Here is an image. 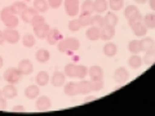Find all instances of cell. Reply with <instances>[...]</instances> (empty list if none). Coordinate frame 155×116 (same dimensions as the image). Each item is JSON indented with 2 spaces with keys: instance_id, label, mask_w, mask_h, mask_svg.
Returning <instances> with one entry per match:
<instances>
[{
  "instance_id": "d4e9b609",
  "label": "cell",
  "mask_w": 155,
  "mask_h": 116,
  "mask_svg": "<svg viewBox=\"0 0 155 116\" xmlns=\"http://www.w3.org/2000/svg\"><path fill=\"white\" fill-rule=\"evenodd\" d=\"M107 7H109V3L106 2V0H96V2H93V9L97 13L106 12Z\"/></svg>"
},
{
  "instance_id": "ba28073f",
  "label": "cell",
  "mask_w": 155,
  "mask_h": 116,
  "mask_svg": "<svg viewBox=\"0 0 155 116\" xmlns=\"http://www.w3.org/2000/svg\"><path fill=\"white\" fill-rule=\"evenodd\" d=\"M129 26H130V28H132V31L134 32L136 36L143 37L145 35H146L147 28H146V26L143 25V21H142V19H141V21H136V22L129 23Z\"/></svg>"
},
{
  "instance_id": "ffe728a7",
  "label": "cell",
  "mask_w": 155,
  "mask_h": 116,
  "mask_svg": "<svg viewBox=\"0 0 155 116\" xmlns=\"http://www.w3.org/2000/svg\"><path fill=\"white\" fill-rule=\"evenodd\" d=\"M35 14H38V11L35 8H26L25 11L21 13V19L23 22H26V23H30L32 17L35 16Z\"/></svg>"
},
{
  "instance_id": "6da1fadb",
  "label": "cell",
  "mask_w": 155,
  "mask_h": 116,
  "mask_svg": "<svg viewBox=\"0 0 155 116\" xmlns=\"http://www.w3.org/2000/svg\"><path fill=\"white\" fill-rule=\"evenodd\" d=\"M65 94L67 95H79V94H88L91 92H93V81H87V80H81L78 83H67L65 85Z\"/></svg>"
},
{
  "instance_id": "5bb4252c",
  "label": "cell",
  "mask_w": 155,
  "mask_h": 116,
  "mask_svg": "<svg viewBox=\"0 0 155 116\" xmlns=\"http://www.w3.org/2000/svg\"><path fill=\"white\" fill-rule=\"evenodd\" d=\"M17 69L21 71L22 75H30L31 72H32V70H34V66H32V63H31V61H28V60H22V61H19Z\"/></svg>"
},
{
  "instance_id": "ab89813d",
  "label": "cell",
  "mask_w": 155,
  "mask_h": 116,
  "mask_svg": "<svg viewBox=\"0 0 155 116\" xmlns=\"http://www.w3.org/2000/svg\"><path fill=\"white\" fill-rule=\"evenodd\" d=\"M43 22H45V21H44V17L40 16V14H35V16L32 17V19H31L30 23L32 25V27H35V26L40 25V23H43Z\"/></svg>"
},
{
  "instance_id": "836d02e7",
  "label": "cell",
  "mask_w": 155,
  "mask_h": 116,
  "mask_svg": "<svg viewBox=\"0 0 155 116\" xmlns=\"http://www.w3.org/2000/svg\"><path fill=\"white\" fill-rule=\"evenodd\" d=\"M94 12L93 9V2H91V0H85V2L81 4V13L84 14H92Z\"/></svg>"
},
{
  "instance_id": "8fae6325",
  "label": "cell",
  "mask_w": 155,
  "mask_h": 116,
  "mask_svg": "<svg viewBox=\"0 0 155 116\" xmlns=\"http://www.w3.org/2000/svg\"><path fill=\"white\" fill-rule=\"evenodd\" d=\"M35 107L38 108V111H48L52 107V102H51L49 97H47V95L39 97L35 103Z\"/></svg>"
},
{
  "instance_id": "cb8c5ba5",
  "label": "cell",
  "mask_w": 155,
  "mask_h": 116,
  "mask_svg": "<svg viewBox=\"0 0 155 116\" xmlns=\"http://www.w3.org/2000/svg\"><path fill=\"white\" fill-rule=\"evenodd\" d=\"M104 22H105V25H109V26L115 27L116 25H118V16L114 14V12L106 13V16L104 17Z\"/></svg>"
},
{
  "instance_id": "f1b7e54d",
  "label": "cell",
  "mask_w": 155,
  "mask_h": 116,
  "mask_svg": "<svg viewBox=\"0 0 155 116\" xmlns=\"http://www.w3.org/2000/svg\"><path fill=\"white\" fill-rule=\"evenodd\" d=\"M116 52H118V48L114 43H107V44H105L104 47V54L106 57H114L116 54Z\"/></svg>"
},
{
  "instance_id": "484cf974",
  "label": "cell",
  "mask_w": 155,
  "mask_h": 116,
  "mask_svg": "<svg viewBox=\"0 0 155 116\" xmlns=\"http://www.w3.org/2000/svg\"><path fill=\"white\" fill-rule=\"evenodd\" d=\"M36 60L40 62V63H45V62L49 61V58H51V53L48 52L47 49H39L36 52Z\"/></svg>"
},
{
  "instance_id": "3957f363",
  "label": "cell",
  "mask_w": 155,
  "mask_h": 116,
  "mask_svg": "<svg viewBox=\"0 0 155 116\" xmlns=\"http://www.w3.org/2000/svg\"><path fill=\"white\" fill-rule=\"evenodd\" d=\"M80 43L75 37H66L58 43V50L62 53H72L79 49Z\"/></svg>"
},
{
  "instance_id": "b9f144b4",
  "label": "cell",
  "mask_w": 155,
  "mask_h": 116,
  "mask_svg": "<svg viewBox=\"0 0 155 116\" xmlns=\"http://www.w3.org/2000/svg\"><path fill=\"white\" fill-rule=\"evenodd\" d=\"M104 86V81L102 80H98V81H93V92H98L102 89Z\"/></svg>"
},
{
  "instance_id": "681fc988",
  "label": "cell",
  "mask_w": 155,
  "mask_h": 116,
  "mask_svg": "<svg viewBox=\"0 0 155 116\" xmlns=\"http://www.w3.org/2000/svg\"><path fill=\"white\" fill-rule=\"evenodd\" d=\"M0 97H3V93H2V92H0Z\"/></svg>"
},
{
  "instance_id": "603a6c76",
  "label": "cell",
  "mask_w": 155,
  "mask_h": 116,
  "mask_svg": "<svg viewBox=\"0 0 155 116\" xmlns=\"http://www.w3.org/2000/svg\"><path fill=\"white\" fill-rule=\"evenodd\" d=\"M128 49L132 54H138L142 52V45H141V40H132L128 44Z\"/></svg>"
},
{
  "instance_id": "d6986e66",
  "label": "cell",
  "mask_w": 155,
  "mask_h": 116,
  "mask_svg": "<svg viewBox=\"0 0 155 116\" xmlns=\"http://www.w3.org/2000/svg\"><path fill=\"white\" fill-rule=\"evenodd\" d=\"M85 35H87V37H88L89 40L96 41V40H98L100 36H101V28L97 27V26H92V27H89L88 30H87Z\"/></svg>"
},
{
  "instance_id": "8d00e7d4",
  "label": "cell",
  "mask_w": 155,
  "mask_h": 116,
  "mask_svg": "<svg viewBox=\"0 0 155 116\" xmlns=\"http://www.w3.org/2000/svg\"><path fill=\"white\" fill-rule=\"evenodd\" d=\"M79 22L81 26H89L92 25V14H84L81 13L79 17Z\"/></svg>"
},
{
  "instance_id": "7a4b0ae2",
  "label": "cell",
  "mask_w": 155,
  "mask_h": 116,
  "mask_svg": "<svg viewBox=\"0 0 155 116\" xmlns=\"http://www.w3.org/2000/svg\"><path fill=\"white\" fill-rule=\"evenodd\" d=\"M65 75L66 77H76V79H81L88 75V69L83 65H75L69 63L65 66Z\"/></svg>"
},
{
  "instance_id": "52a82bcc",
  "label": "cell",
  "mask_w": 155,
  "mask_h": 116,
  "mask_svg": "<svg viewBox=\"0 0 155 116\" xmlns=\"http://www.w3.org/2000/svg\"><path fill=\"white\" fill-rule=\"evenodd\" d=\"M79 0H65V11L67 16L75 17L79 13Z\"/></svg>"
},
{
  "instance_id": "d6a6232c",
  "label": "cell",
  "mask_w": 155,
  "mask_h": 116,
  "mask_svg": "<svg viewBox=\"0 0 155 116\" xmlns=\"http://www.w3.org/2000/svg\"><path fill=\"white\" fill-rule=\"evenodd\" d=\"M142 61L145 62V65H147V66H151L153 63H155V49L146 52V54H145Z\"/></svg>"
},
{
  "instance_id": "1f68e13d",
  "label": "cell",
  "mask_w": 155,
  "mask_h": 116,
  "mask_svg": "<svg viewBox=\"0 0 155 116\" xmlns=\"http://www.w3.org/2000/svg\"><path fill=\"white\" fill-rule=\"evenodd\" d=\"M34 8H35L38 12L44 13V12L48 11L49 4H48L47 0H35V2H34Z\"/></svg>"
},
{
  "instance_id": "9c48e42d",
  "label": "cell",
  "mask_w": 155,
  "mask_h": 116,
  "mask_svg": "<svg viewBox=\"0 0 155 116\" xmlns=\"http://www.w3.org/2000/svg\"><path fill=\"white\" fill-rule=\"evenodd\" d=\"M4 36H5V41H8L9 44H17L19 41V32L14 28L7 27V30H4Z\"/></svg>"
},
{
  "instance_id": "d590c367",
  "label": "cell",
  "mask_w": 155,
  "mask_h": 116,
  "mask_svg": "<svg viewBox=\"0 0 155 116\" xmlns=\"http://www.w3.org/2000/svg\"><path fill=\"white\" fill-rule=\"evenodd\" d=\"M109 7L113 12H116V11H120L123 7H124V2L123 0H110L109 2Z\"/></svg>"
},
{
  "instance_id": "c3c4849f",
  "label": "cell",
  "mask_w": 155,
  "mask_h": 116,
  "mask_svg": "<svg viewBox=\"0 0 155 116\" xmlns=\"http://www.w3.org/2000/svg\"><path fill=\"white\" fill-rule=\"evenodd\" d=\"M3 63H4V62H3V58H2V56H0V69L3 67Z\"/></svg>"
},
{
  "instance_id": "4dcf8cb0",
  "label": "cell",
  "mask_w": 155,
  "mask_h": 116,
  "mask_svg": "<svg viewBox=\"0 0 155 116\" xmlns=\"http://www.w3.org/2000/svg\"><path fill=\"white\" fill-rule=\"evenodd\" d=\"M142 21L146 28H155V12L146 14L145 18H142Z\"/></svg>"
},
{
  "instance_id": "e0dca14e",
  "label": "cell",
  "mask_w": 155,
  "mask_h": 116,
  "mask_svg": "<svg viewBox=\"0 0 155 116\" xmlns=\"http://www.w3.org/2000/svg\"><path fill=\"white\" fill-rule=\"evenodd\" d=\"M65 80H66V75H65V72L62 74V72L60 71H56L54 74L52 75V80H51V83L53 86H56V88H58V86H62L65 84Z\"/></svg>"
},
{
  "instance_id": "7402d4cb",
  "label": "cell",
  "mask_w": 155,
  "mask_h": 116,
  "mask_svg": "<svg viewBox=\"0 0 155 116\" xmlns=\"http://www.w3.org/2000/svg\"><path fill=\"white\" fill-rule=\"evenodd\" d=\"M49 80H51L49 79V75H48V72H45V71H40L36 75V84L39 86H45V85H48Z\"/></svg>"
},
{
  "instance_id": "f35d334b",
  "label": "cell",
  "mask_w": 155,
  "mask_h": 116,
  "mask_svg": "<svg viewBox=\"0 0 155 116\" xmlns=\"http://www.w3.org/2000/svg\"><path fill=\"white\" fill-rule=\"evenodd\" d=\"M81 28V25L79 22V19H71V21L69 22V30L72 31V32H76L79 31Z\"/></svg>"
},
{
  "instance_id": "2e32d148",
  "label": "cell",
  "mask_w": 155,
  "mask_h": 116,
  "mask_svg": "<svg viewBox=\"0 0 155 116\" xmlns=\"http://www.w3.org/2000/svg\"><path fill=\"white\" fill-rule=\"evenodd\" d=\"M49 30H51L49 26H48L45 22H43V23H40V25H38V26L34 27V34H35L39 39H45L47 34H48V31H49Z\"/></svg>"
},
{
  "instance_id": "277c9868",
  "label": "cell",
  "mask_w": 155,
  "mask_h": 116,
  "mask_svg": "<svg viewBox=\"0 0 155 116\" xmlns=\"http://www.w3.org/2000/svg\"><path fill=\"white\" fill-rule=\"evenodd\" d=\"M0 18H2L3 23L7 27H11V28H14L18 26V17L17 14H14L12 12L11 7H5L0 13Z\"/></svg>"
},
{
  "instance_id": "4316f807",
  "label": "cell",
  "mask_w": 155,
  "mask_h": 116,
  "mask_svg": "<svg viewBox=\"0 0 155 116\" xmlns=\"http://www.w3.org/2000/svg\"><path fill=\"white\" fill-rule=\"evenodd\" d=\"M26 8H27V4H26V2H22V0H21V2L13 3L11 5V9H12V12L14 14H21Z\"/></svg>"
},
{
  "instance_id": "83f0119b",
  "label": "cell",
  "mask_w": 155,
  "mask_h": 116,
  "mask_svg": "<svg viewBox=\"0 0 155 116\" xmlns=\"http://www.w3.org/2000/svg\"><path fill=\"white\" fill-rule=\"evenodd\" d=\"M128 65L132 67V69L137 70V69H140V67H141V65H142V58L140 57L138 54L130 56V58L128 60Z\"/></svg>"
},
{
  "instance_id": "30bf717a",
  "label": "cell",
  "mask_w": 155,
  "mask_h": 116,
  "mask_svg": "<svg viewBox=\"0 0 155 116\" xmlns=\"http://www.w3.org/2000/svg\"><path fill=\"white\" fill-rule=\"evenodd\" d=\"M45 39L48 40V43H49L51 45H56L62 40V35H61V32L58 31L57 28H51V30L48 31Z\"/></svg>"
},
{
  "instance_id": "7dc6e473",
  "label": "cell",
  "mask_w": 155,
  "mask_h": 116,
  "mask_svg": "<svg viewBox=\"0 0 155 116\" xmlns=\"http://www.w3.org/2000/svg\"><path fill=\"white\" fill-rule=\"evenodd\" d=\"M136 3H138V4H142V3H145V2H147V0H134Z\"/></svg>"
},
{
  "instance_id": "bcb514c9",
  "label": "cell",
  "mask_w": 155,
  "mask_h": 116,
  "mask_svg": "<svg viewBox=\"0 0 155 116\" xmlns=\"http://www.w3.org/2000/svg\"><path fill=\"white\" fill-rule=\"evenodd\" d=\"M149 4H150V8L155 12V0H149Z\"/></svg>"
},
{
  "instance_id": "4fadbf2b",
  "label": "cell",
  "mask_w": 155,
  "mask_h": 116,
  "mask_svg": "<svg viewBox=\"0 0 155 116\" xmlns=\"http://www.w3.org/2000/svg\"><path fill=\"white\" fill-rule=\"evenodd\" d=\"M128 77H129V72L124 67H119L114 72V80L116 83H124V81L128 80Z\"/></svg>"
},
{
  "instance_id": "7bdbcfd3",
  "label": "cell",
  "mask_w": 155,
  "mask_h": 116,
  "mask_svg": "<svg viewBox=\"0 0 155 116\" xmlns=\"http://www.w3.org/2000/svg\"><path fill=\"white\" fill-rule=\"evenodd\" d=\"M7 108V101L4 97H0V110H5Z\"/></svg>"
},
{
  "instance_id": "ac0fdd59",
  "label": "cell",
  "mask_w": 155,
  "mask_h": 116,
  "mask_svg": "<svg viewBox=\"0 0 155 116\" xmlns=\"http://www.w3.org/2000/svg\"><path fill=\"white\" fill-rule=\"evenodd\" d=\"M2 93L5 99H13L17 97V89H16V86H14V84H8L7 86L3 88Z\"/></svg>"
},
{
  "instance_id": "ee69618b",
  "label": "cell",
  "mask_w": 155,
  "mask_h": 116,
  "mask_svg": "<svg viewBox=\"0 0 155 116\" xmlns=\"http://www.w3.org/2000/svg\"><path fill=\"white\" fill-rule=\"evenodd\" d=\"M25 108H23V106H16V107H13V112H23Z\"/></svg>"
},
{
  "instance_id": "74e56055",
  "label": "cell",
  "mask_w": 155,
  "mask_h": 116,
  "mask_svg": "<svg viewBox=\"0 0 155 116\" xmlns=\"http://www.w3.org/2000/svg\"><path fill=\"white\" fill-rule=\"evenodd\" d=\"M92 25L93 26H97V27H102L105 25L104 22V17L100 16V14H96V16H92Z\"/></svg>"
},
{
  "instance_id": "9a60e30c",
  "label": "cell",
  "mask_w": 155,
  "mask_h": 116,
  "mask_svg": "<svg viewBox=\"0 0 155 116\" xmlns=\"http://www.w3.org/2000/svg\"><path fill=\"white\" fill-rule=\"evenodd\" d=\"M114 35H115V27L109 26V25H104L101 27L100 39H102V40H110V39L114 37Z\"/></svg>"
},
{
  "instance_id": "44dd1931",
  "label": "cell",
  "mask_w": 155,
  "mask_h": 116,
  "mask_svg": "<svg viewBox=\"0 0 155 116\" xmlns=\"http://www.w3.org/2000/svg\"><path fill=\"white\" fill-rule=\"evenodd\" d=\"M40 94V89H39V85H28L27 88L25 89V95L27 97L28 99H34L39 97Z\"/></svg>"
},
{
  "instance_id": "7c38bea8",
  "label": "cell",
  "mask_w": 155,
  "mask_h": 116,
  "mask_svg": "<svg viewBox=\"0 0 155 116\" xmlns=\"http://www.w3.org/2000/svg\"><path fill=\"white\" fill-rule=\"evenodd\" d=\"M88 76L91 77L92 81H98L104 79V71L100 66H92L88 69Z\"/></svg>"
},
{
  "instance_id": "8992f818",
  "label": "cell",
  "mask_w": 155,
  "mask_h": 116,
  "mask_svg": "<svg viewBox=\"0 0 155 116\" xmlns=\"http://www.w3.org/2000/svg\"><path fill=\"white\" fill-rule=\"evenodd\" d=\"M124 16H125V18L128 19L129 23L136 22V21H141V19L143 18L141 16V13H140V11L137 9V7H134V5H128L127 8H125Z\"/></svg>"
},
{
  "instance_id": "f6af8a7d",
  "label": "cell",
  "mask_w": 155,
  "mask_h": 116,
  "mask_svg": "<svg viewBox=\"0 0 155 116\" xmlns=\"http://www.w3.org/2000/svg\"><path fill=\"white\" fill-rule=\"evenodd\" d=\"M5 43V36H4V32L0 31V45H3Z\"/></svg>"
},
{
  "instance_id": "60d3db41",
  "label": "cell",
  "mask_w": 155,
  "mask_h": 116,
  "mask_svg": "<svg viewBox=\"0 0 155 116\" xmlns=\"http://www.w3.org/2000/svg\"><path fill=\"white\" fill-rule=\"evenodd\" d=\"M48 4H49V7H52L53 9L58 8L62 4V0H47Z\"/></svg>"
},
{
  "instance_id": "e575fe53",
  "label": "cell",
  "mask_w": 155,
  "mask_h": 116,
  "mask_svg": "<svg viewBox=\"0 0 155 116\" xmlns=\"http://www.w3.org/2000/svg\"><path fill=\"white\" fill-rule=\"evenodd\" d=\"M22 43L26 48H32L35 45V37H34V35H31V34H26V35L22 37Z\"/></svg>"
},
{
  "instance_id": "5b68a950",
  "label": "cell",
  "mask_w": 155,
  "mask_h": 116,
  "mask_svg": "<svg viewBox=\"0 0 155 116\" xmlns=\"http://www.w3.org/2000/svg\"><path fill=\"white\" fill-rule=\"evenodd\" d=\"M3 76H4V80H5L8 84H17L22 79V74L17 67H11V69H8L5 72H4Z\"/></svg>"
},
{
  "instance_id": "f546056e",
  "label": "cell",
  "mask_w": 155,
  "mask_h": 116,
  "mask_svg": "<svg viewBox=\"0 0 155 116\" xmlns=\"http://www.w3.org/2000/svg\"><path fill=\"white\" fill-rule=\"evenodd\" d=\"M141 45H142V52H149L151 49H155V41L151 37H145L141 40Z\"/></svg>"
}]
</instances>
